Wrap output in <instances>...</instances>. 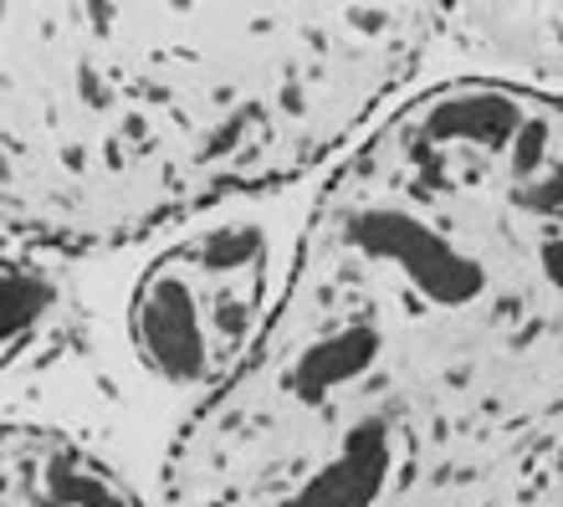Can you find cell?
I'll list each match as a JSON object with an SVG mask.
<instances>
[{
    "mask_svg": "<svg viewBox=\"0 0 563 507\" xmlns=\"http://www.w3.org/2000/svg\"><path fill=\"white\" fill-rule=\"evenodd\" d=\"M385 472H389V462L339 456V462L323 466L287 507H374V497L385 493Z\"/></svg>",
    "mask_w": 563,
    "mask_h": 507,
    "instance_id": "2",
    "label": "cell"
},
{
    "mask_svg": "<svg viewBox=\"0 0 563 507\" xmlns=\"http://www.w3.org/2000/svg\"><path fill=\"white\" fill-rule=\"evenodd\" d=\"M139 343L148 364L175 385H190L206 374V323H200L195 293L175 272H159L139 293Z\"/></svg>",
    "mask_w": 563,
    "mask_h": 507,
    "instance_id": "1",
    "label": "cell"
},
{
    "mask_svg": "<svg viewBox=\"0 0 563 507\" xmlns=\"http://www.w3.org/2000/svg\"><path fill=\"white\" fill-rule=\"evenodd\" d=\"M46 302V287L31 277V272H5V333H26L31 323H36V313H42Z\"/></svg>",
    "mask_w": 563,
    "mask_h": 507,
    "instance_id": "3",
    "label": "cell"
}]
</instances>
